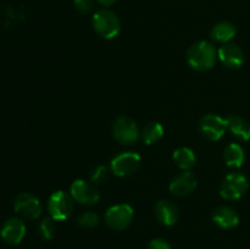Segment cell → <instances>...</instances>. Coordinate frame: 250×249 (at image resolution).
I'll use <instances>...</instances> for the list:
<instances>
[{
  "mask_svg": "<svg viewBox=\"0 0 250 249\" xmlns=\"http://www.w3.org/2000/svg\"><path fill=\"white\" fill-rule=\"evenodd\" d=\"M217 51L210 42L202 41L193 44L187 51V63L195 71H208L216 62Z\"/></svg>",
  "mask_w": 250,
  "mask_h": 249,
  "instance_id": "1",
  "label": "cell"
},
{
  "mask_svg": "<svg viewBox=\"0 0 250 249\" xmlns=\"http://www.w3.org/2000/svg\"><path fill=\"white\" fill-rule=\"evenodd\" d=\"M93 27L100 37L105 39H112L120 33L121 22L115 12L104 9L94 14Z\"/></svg>",
  "mask_w": 250,
  "mask_h": 249,
  "instance_id": "2",
  "label": "cell"
},
{
  "mask_svg": "<svg viewBox=\"0 0 250 249\" xmlns=\"http://www.w3.org/2000/svg\"><path fill=\"white\" fill-rule=\"evenodd\" d=\"M248 188L249 182L243 173L231 172L221 182L220 194L227 200H236L243 197Z\"/></svg>",
  "mask_w": 250,
  "mask_h": 249,
  "instance_id": "3",
  "label": "cell"
},
{
  "mask_svg": "<svg viewBox=\"0 0 250 249\" xmlns=\"http://www.w3.org/2000/svg\"><path fill=\"white\" fill-rule=\"evenodd\" d=\"M48 211L55 221L68 219L73 211V198L63 190L54 192L48 200Z\"/></svg>",
  "mask_w": 250,
  "mask_h": 249,
  "instance_id": "4",
  "label": "cell"
},
{
  "mask_svg": "<svg viewBox=\"0 0 250 249\" xmlns=\"http://www.w3.org/2000/svg\"><path fill=\"white\" fill-rule=\"evenodd\" d=\"M115 139L124 145H131L139 138L137 122L129 116H119L112 124Z\"/></svg>",
  "mask_w": 250,
  "mask_h": 249,
  "instance_id": "5",
  "label": "cell"
},
{
  "mask_svg": "<svg viewBox=\"0 0 250 249\" xmlns=\"http://www.w3.org/2000/svg\"><path fill=\"white\" fill-rule=\"evenodd\" d=\"M142 159L138 153L134 151H125V153L119 154L115 156L110 164L112 173H115L119 177H126L131 176L138 171L141 167Z\"/></svg>",
  "mask_w": 250,
  "mask_h": 249,
  "instance_id": "6",
  "label": "cell"
},
{
  "mask_svg": "<svg viewBox=\"0 0 250 249\" xmlns=\"http://www.w3.org/2000/svg\"><path fill=\"white\" fill-rule=\"evenodd\" d=\"M134 211L131 205L117 204L109 208L105 214V221L110 228L115 231H122L127 228L133 220Z\"/></svg>",
  "mask_w": 250,
  "mask_h": 249,
  "instance_id": "7",
  "label": "cell"
},
{
  "mask_svg": "<svg viewBox=\"0 0 250 249\" xmlns=\"http://www.w3.org/2000/svg\"><path fill=\"white\" fill-rule=\"evenodd\" d=\"M226 129V120L219 115L208 114L199 121L200 134L210 142L220 141L224 137Z\"/></svg>",
  "mask_w": 250,
  "mask_h": 249,
  "instance_id": "8",
  "label": "cell"
},
{
  "mask_svg": "<svg viewBox=\"0 0 250 249\" xmlns=\"http://www.w3.org/2000/svg\"><path fill=\"white\" fill-rule=\"evenodd\" d=\"M14 208L15 211L24 219L36 220L42 214L41 202L29 193H21L17 195L14 203Z\"/></svg>",
  "mask_w": 250,
  "mask_h": 249,
  "instance_id": "9",
  "label": "cell"
},
{
  "mask_svg": "<svg viewBox=\"0 0 250 249\" xmlns=\"http://www.w3.org/2000/svg\"><path fill=\"white\" fill-rule=\"evenodd\" d=\"M70 192L73 200L82 205H94L100 199L97 188L84 180H76L71 185Z\"/></svg>",
  "mask_w": 250,
  "mask_h": 249,
  "instance_id": "10",
  "label": "cell"
},
{
  "mask_svg": "<svg viewBox=\"0 0 250 249\" xmlns=\"http://www.w3.org/2000/svg\"><path fill=\"white\" fill-rule=\"evenodd\" d=\"M26 234V225L20 217H10L2 225L0 236L7 244L16 246L21 243Z\"/></svg>",
  "mask_w": 250,
  "mask_h": 249,
  "instance_id": "11",
  "label": "cell"
},
{
  "mask_svg": "<svg viewBox=\"0 0 250 249\" xmlns=\"http://www.w3.org/2000/svg\"><path fill=\"white\" fill-rule=\"evenodd\" d=\"M217 56L229 68H239L244 62L243 51L234 43H225L217 51Z\"/></svg>",
  "mask_w": 250,
  "mask_h": 249,
  "instance_id": "12",
  "label": "cell"
},
{
  "mask_svg": "<svg viewBox=\"0 0 250 249\" xmlns=\"http://www.w3.org/2000/svg\"><path fill=\"white\" fill-rule=\"evenodd\" d=\"M197 177L190 171H185L176 176L170 183V190L177 197H185L190 194L197 188Z\"/></svg>",
  "mask_w": 250,
  "mask_h": 249,
  "instance_id": "13",
  "label": "cell"
},
{
  "mask_svg": "<svg viewBox=\"0 0 250 249\" xmlns=\"http://www.w3.org/2000/svg\"><path fill=\"white\" fill-rule=\"evenodd\" d=\"M155 215L159 221L165 226H173L178 221V208L170 200H159L155 207Z\"/></svg>",
  "mask_w": 250,
  "mask_h": 249,
  "instance_id": "14",
  "label": "cell"
},
{
  "mask_svg": "<svg viewBox=\"0 0 250 249\" xmlns=\"http://www.w3.org/2000/svg\"><path fill=\"white\" fill-rule=\"evenodd\" d=\"M212 221L221 228H233L238 226L239 216L234 209L229 207H221L212 214Z\"/></svg>",
  "mask_w": 250,
  "mask_h": 249,
  "instance_id": "15",
  "label": "cell"
},
{
  "mask_svg": "<svg viewBox=\"0 0 250 249\" xmlns=\"http://www.w3.org/2000/svg\"><path fill=\"white\" fill-rule=\"evenodd\" d=\"M226 127L238 138L243 141H250V124L247 120L236 115H229L226 117Z\"/></svg>",
  "mask_w": 250,
  "mask_h": 249,
  "instance_id": "16",
  "label": "cell"
},
{
  "mask_svg": "<svg viewBox=\"0 0 250 249\" xmlns=\"http://www.w3.org/2000/svg\"><path fill=\"white\" fill-rule=\"evenodd\" d=\"M237 29L231 22L222 21L215 24L211 29V38L219 43H229L232 38L236 36Z\"/></svg>",
  "mask_w": 250,
  "mask_h": 249,
  "instance_id": "17",
  "label": "cell"
},
{
  "mask_svg": "<svg viewBox=\"0 0 250 249\" xmlns=\"http://www.w3.org/2000/svg\"><path fill=\"white\" fill-rule=\"evenodd\" d=\"M244 150L239 144L231 143L226 146L224 151V160L227 164V166L231 167H241L244 163Z\"/></svg>",
  "mask_w": 250,
  "mask_h": 249,
  "instance_id": "18",
  "label": "cell"
},
{
  "mask_svg": "<svg viewBox=\"0 0 250 249\" xmlns=\"http://www.w3.org/2000/svg\"><path fill=\"white\" fill-rule=\"evenodd\" d=\"M173 160L177 164L178 167L185 171H188L195 165L197 159H195L194 151L192 149L187 148V146H182V148H178L177 150H175Z\"/></svg>",
  "mask_w": 250,
  "mask_h": 249,
  "instance_id": "19",
  "label": "cell"
},
{
  "mask_svg": "<svg viewBox=\"0 0 250 249\" xmlns=\"http://www.w3.org/2000/svg\"><path fill=\"white\" fill-rule=\"evenodd\" d=\"M163 136L164 127L159 122H150V124H148L144 127L143 132H142V139L148 145H151V144L159 142L163 138Z\"/></svg>",
  "mask_w": 250,
  "mask_h": 249,
  "instance_id": "20",
  "label": "cell"
},
{
  "mask_svg": "<svg viewBox=\"0 0 250 249\" xmlns=\"http://www.w3.org/2000/svg\"><path fill=\"white\" fill-rule=\"evenodd\" d=\"M38 231L39 234L43 239L45 241H50V239L54 238L55 236V232H56V225H55V220L51 219V217H46L44 219L43 221L39 224L38 227Z\"/></svg>",
  "mask_w": 250,
  "mask_h": 249,
  "instance_id": "21",
  "label": "cell"
},
{
  "mask_svg": "<svg viewBox=\"0 0 250 249\" xmlns=\"http://www.w3.org/2000/svg\"><path fill=\"white\" fill-rule=\"evenodd\" d=\"M77 224L84 228H93L99 224V217L93 211H85L77 217Z\"/></svg>",
  "mask_w": 250,
  "mask_h": 249,
  "instance_id": "22",
  "label": "cell"
},
{
  "mask_svg": "<svg viewBox=\"0 0 250 249\" xmlns=\"http://www.w3.org/2000/svg\"><path fill=\"white\" fill-rule=\"evenodd\" d=\"M107 173H109V170H107L106 166L99 165L92 173V182L98 185V183H103L107 178Z\"/></svg>",
  "mask_w": 250,
  "mask_h": 249,
  "instance_id": "23",
  "label": "cell"
},
{
  "mask_svg": "<svg viewBox=\"0 0 250 249\" xmlns=\"http://www.w3.org/2000/svg\"><path fill=\"white\" fill-rule=\"evenodd\" d=\"M73 5L76 9L82 14H87V12L92 11L94 7V1L93 0H73Z\"/></svg>",
  "mask_w": 250,
  "mask_h": 249,
  "instance_id": "24",
  "label": "cell"
},
{
  "mask_svg": "<svg viewBox=\"0 0 250 249\" xmlns=\"http://www.w3.org/2000/svg\"><path fill=\"white\" fill-rule=\"evenodd\" d=\"M148 249H171V246L166 239L155 238L149 243Z\"/></svg>",
  "mask_w": 250,
  "mask_h": 249,
  "instance_id": "25",
  "label": "cell"
},
{
  "mask_svg": "<svg viewBox=\"0 0 250 249\" xmlns=\"http://www.w3.org/2000/svg\"><path fill=\"white\" fill-rule=\"evenodd\" d=\"M97 1L103 6H111L114 2H116V0H97Z\"/></svg>",
  "mask_w": 250,
  "mask_h": 249,
  "instance_id": "26",
  "label": "cell"
}]
</instances>
